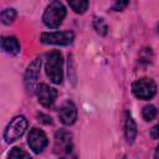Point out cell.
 <instances>
[{
    "label": "cell",
    "mask_w": 159,
    "mask_h": 159,
    "mask_svg": "<svg viewBox=\"0 0 159 159\" xmlns=\"http://www.w3.org/2000/svg\"><path fill=\"white\" fill-rule=\"evenodd\" d=\"M36 96H37L40 104L50 108L53 106V103L57 98V91L46 83H40L36 88Z\"/></svg>",
    "instance_id": "9c48e42d"
},
{
    "label": "cell",
    "mask_w": 159,
    "mask_h": 159,
    "mask_svg": "<svg viewBox=\"0 0 159 159\" xmlns=\"http://www.w3.org/2000/svg\"><path fill=\"white\" fill-rule=\"evenodd\" d=\"M158 34H159V24H158Z\"/></svg>",
    "instance_id": "44dd1931"
},
{
    "label": "cell",
    "mask_w": 159,
    "mask_h": 159,
    "mask_svg": "<svg viewBox=\"0 0 159 159\" xmlns=\"http://www.w3.org/2000/svg\"><path fill=\"white\" fill-rule=\"evenodd\" d=\"M128 4H129L128 1H116V2L112 5V10H114V11H120V10H123Z\"/></svg>",
    "instance_id": "ac0fdd59"
},
{
    "label": "cell",
    "mask_w": 159,
    "mask_h": 159,
    "mask_svg": "<svg viewBox=\"0 0 159 159\" xmlns=\"http://www.w3.org/2000/svg\"><path fill=\"white\" fill-rule=\"evenodd\" d=\"M132 92L139 99H152L157 93V83L148 77L139 78L133 82Z\"/></svg>",
    "instance_id": "5b68a950"
},
{
    "label": "cell",
    "mask_w": 159,
    "mask_h": 159,
    "mask_svg": "<svg viewBox=\"0 0 159 159\" xmlns=\"http://www.w3.org/2000/svg\"><path fill=\"white\" fill-rule=\"evenodd\" d=\"M41 65H42V60L40 57H36L26 68L25 75H24V84L25 88L27 91V93L32 94L34 92H36L37 88V80H39V75H40V70H41Z\"/></svg>",
    "instance_id": "8992f818"
},
{
    "label": "cell",
    "mask_w": 159,
    "mask_h": 159,
    "mask_svg": "<svg viewBox=\"0 0 159 159\" xmlns=\"http://www.w3.org/2000/svg\"><path fill=\"white\" fill-rule=\"evenodd\" d=\"M154 159H159V145H158V148H157V150H155V154H154Z\"/></svg>",
    "instance_id": "ffe728a7"
},
{
    "label": "cell",
    "mask_w": 159,
    "mask_h": 159,
    "mask_svg": "<svg viewBox=\"0 0 159 159\" xmlns=\"http://www.w3.org/2000/svg\"><path fill=\"white\" fill-rule=\"evenodd\" d=\"M150 137L153 139H158L159 138V123L157 125H154L152 129H150Z\"/></svg>",
    "instance_id": "d6986e66"
},
{
    "label": "cell",
    "mask_w": 159,
    "mask_h": 159,
    "mask_svg": "<svg viewBox=\"0 0 159 159\" xmlns=\"http://www.w3.org/2000/svg\"><path fill=\"white\" fill-rule=\"evenodd\" d=\"M93 27L94 30L99 34V35H107V31H108V26L106 24V21L102 19V17H94L93 19Z\"/></svg>",
    "instance_id": "2e32d148"
},
{
    "label": "cell",
    "mask_w": 159,
    "mask_h": 159,
    "mask_svg": "<svg viewBox=\"0 0 159 159\" xmlns=\"http://www.w3.org/2000/svg\"><path fill=\"white\" fill-rule=\"evenodd\" d=\"M66 17V7L61 1H51L42 15V21L47 27H58Z\"/></svg>",
    "instance_id": "3957f363"
},
{
    "label": "cell",
    "mask_w": 159,
    "mask_h": 159,
    "mask_svg": "<svg viewBox=\"0 0 159 159\" xmlns=\"http://www.w3.org/2000/svg\"><path fill=\"white\" fill-rule=\"evenodd\" d=\"M7 158H9V159H32V158L30 157V154H27L24 149L17 148V147H15V148H12V149L10 150Z\"/></svg>",
    "instance_id": "e0dca14e"
},
{
    "label": "cell",
    "mask_w": 159,
    "mask_h": 159,
    "mask_svg": "<svg viewBox=\"0 0 159 159\" xmlns=\"http://www.w3.org/2000/svg\"><path fill=\"white\" fill-rule=\"evenodd\" d=\"M27 129V119L24 116H16L14 117L4 132V139L6 143H12L21 138L24 133Z\"/></svg>",
    "instance_id": "277c9868"
},
{
    "label": "cell",
    "mask_w": 159,
    "mask_h": 159,
    "mask_svg": "<svg viewBox=\"0 0 159 159\" xmlns=\"http://www.w3.org/2000/svg\"><path fill=\"white\" fill-rule=\"evenodd\" d=\"M58 118L65 125H72L77 119V108L75 103L66 101L58 109Z\"/></svg>",
    "instance_id": "30bf717a"
},
{
    "label": "cell",
    "mask_w": 159,
    "mask_h": 159,
    "mask_svg": "<svg viewBox=\"0 0 159 159\" xmlns=\"http://www.w3.org/2000/svg\"><path fill=\"white\" fill-rule=\"evenodd\" d=\"M75 40V34L72 31H52V32H42L40 36V41L46 45H58L67 46L71 45Z\"/></svg>",
    "instance_id": "52a82bcc"
},
{
    "label": "cell",
    "mask_w": 159,
    "mask_h": 159,
    "mask_svg": "<svg viewBox=\"0 0 159 159\" xmlns=\"http://www.w3.org/2000/svg\"><path fill=\"white\" fill-rule=\"evenodd\" d=\"M68 5H70V7H71L75 12H77V14H83V12H86V10H87L89 2L86 1V0H76V1H68Z\"/></svg>",
    "instance_id": "4fadbf2b"
},
{
    "label": "cell",
    "mask_w": 159,
    "mask_h": 159,
    "mask_svg": "<svg viewBox=\"0 0 159 159\" xmlns=\"http://www.w3.org/2000/svg\"><path fill=\"white\" fill-rule=\"evenodd\" d=\"M124 135L129 144H132L135 140L137 137V124L130 116L129 112H125V120H124Z\"/></svg>",
    "instance_id": "7c38bea8"
},
{
    "label": "cell",
    "mask_w": 159,
    "mask_h": 159,
    "mask_svg": "<svg viewBox=\"0 0 159 159\" xmlns=\"http://www.w3.org/2000/svg\"><path fill=\"white\" fill-rule=\"evenodd\" d=\"M15 19H16V11H15V9L7 7V9H4L1 11V21H2V24L10 25V24L14 22Z\"/></svg>",
    "instance_id": "5bb4252c"
},
{
    "label": "cell",
    "mask_w": 159,
    "mask_h": 159,
    "mask_svg": "<svg viewBox=\"0 0 159 159\" xmlns=\"http://www.w3.org/2000/svg\"><path fill=\"white\" fill-rule=\"evenodd\" d=\"M53 153L58 159H75L73 149V137L68 130L60 129L55 134Z\"/></svg>",
    "instance_id": "6da1fadb"
},
{
    "label": "cell",
    "mask_w": 159,
    "mask_h": 159,
    "mask_svg": "<svg viewBox=\"0 0 159 159\" xmlns=\"http://www.w3.org/2000/svg\"><path fill=\"white\" fill-rule=\"evenodd\" d=\"M157 114H158V109H157V107L153 106V104H147V106H144V108H143V111H142V116H143V118H144L147 122L153 120V119L157 117Z\"/></svg>",
    "instance_id": "9a60e30c"
},
{
    "label": "cell",
    "mask_w": 159,
    "mask_h": 159,
    "mask_svg": "<svg viewBox=\"0 0 159 159\" xmlns=\"http://www.w3.org/2000/svg\"><path fill=\"white\" fill-rule=\"evenodd\" d=\"M27 144L35 154H40L47 147L48 140L43 130L39 128H32L27 135Z\"/></svg>",
    "instance_id": "ba28073f"
},
{
    "label": "cell",
    "mask_w": 159,
    "mask_h": 159,
    "mask_svg": "<svg viewBox=\"0 0 159 159\" xmlns=\"http://www.w3.org/2000/svg\"><path fill=\"white\" fill-rule=\"evenodd\" d=\"M1 48L4 50V52H6L9 55H12V56L19 55L20 51H21L20 42L15 36H5V37H2Z\"/></svg>",
    "instance_id": "8fae6325"
},
{
    "label": "cell",
    "mask_w": 159,
    "mask_h": 159,
    "mask_svg": "<svg viewBox=\"0 0 159 159\" xmlns=\"http://www.w3.org/2000/svg\"><path fill=\"white\" fill-rule=\"evenodd\" d=\"M63 60L60 51H51L46 56L45 71L50 81L55 84H60L63 80Z\"/></svg>",
    "instance_id": "7a4b0ae2"
},
{
    "label": "cell",
    "mask_w": 159,
    "mask_h": 159,
    "mask_svg": "<svg viewBox=\"0 0 159 159\" xmlns=\"http://www.w3.org/2000/svg\"><path fill=\"white\" fill-rule=\"evenodd\" d=\"M123 159H127V158H125V157H123Z\"/></svg>",
    "instance_id": "7402d4cb"
}]
</instances>
